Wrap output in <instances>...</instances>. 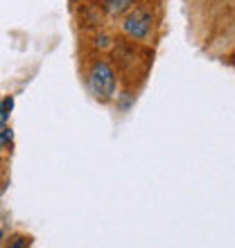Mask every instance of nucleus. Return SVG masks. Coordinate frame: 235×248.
Returning a JSON list of instances; mask_svg holds the SVG:
<instances>
[{
	"label": "nucleus",
	"mask_w": 235,
	"mask_h": 248,
	"mask_svg": "<svg viewBox=\"0 0 235 248\" xmlns=\"http://www.w3.org/2000/svg\"><path fill=\"white\" fill-rule=\"evenodd\" d=\"M0 239H2V232H0Z\"/></svg>",
	"instance_id": "nucleus-7"
},
{
	"label": "nucleus",
	"mask_w": 235,
	"mask_h": 248,
	"mask_svg": "<svg viewBox=\"0 0 235 248\" xmlns=\"http://www.w3.org/2000/svg\"><path fill=\"white\" fill-rule=\"evenodd\" d=\"M12 248H23V246H30V239H25V237H16V242L9 244Z\"/></svg>",
	"instance_id": "nucleus-6"
},
{
	"label": "nucleus",
	"mask_w": 235,
	"mask_h": 248,
	"mask_svg": "<svg viewBox=\"0 0 235 248\" xmlns=\"http://www.w3.org/2000/svg\"><path fill=\"white\" fill-rule=\"evenodd\" d=\"M9 140H12V131L7 129L5 124H0V147H5Z\"/></svg>",
	"instance_id": "nucleus-5"
},
{
	"label": "nucleus",
	"mask_w": 235,
	"mask_h": 248,
	"mask_svg": "<svg viewBox=\"0 0 235 248\" xmlns=\"http://www.w3.org/2000/svg\"><path fill=\"white\" fill-rule=\"evenodd\" d=\"M151 23H154V16H151L150 9H136V12H131L129 16L124 18L122 27H124V32L129 34L131 39L143 41V39L150 36Z\"/></svg>",
	"instance_id": "nucleus-2"
},
{
	"label": "nucleus",
	"mask_w": 235,
	"mask_h": 248,
	"mask_svg": "<svg viewBox=\"0 0 235 248\" xmlns=\"http://www.w3.org/2000/svg\"><path fill=\"white\" fill-rule=\"evenodd\" d=\"M14 108V99L12 97H7L0 102V122H5L7 118H9V111Z\"/></svg>",
	"instance_id": "nucleus-4"
},
{
	"label": "nucleus",
	"mask_w": 235,
	"mask_h": 248,
	"mask_svg": "<svg viewBox=\"0 0 235 248\" xmlns=\"http://www.w3.org/2000/svg\"><path fill=\"white\" fill-rule=\"evenodd\" d=\"M134 0H104V5H106V12L109 14H122L127 7L131 5Z\"/></svg>",
	"instance_id": "nucleus-3"
},
{
	"label": "nucleus",
	"mask_w": 235,
	"mask_h": 248,
	"mask_svg": "<svg viewBox=\"0 0 235 248\" xmlns=\"http://www.w3.org/2000/svg\"><path fill=\"white\" fill-rule=\"evenodd\" d=\"M88 88H91L93 97L102 104L113 99V95H116V72L106 61L93 63L91 75H88Z\"/></svg>",
	"instance_id": "nucleus-1"
}]
</instances>
